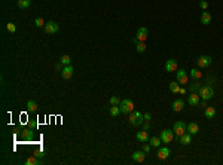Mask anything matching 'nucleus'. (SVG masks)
Returning a JSON list of instances; mask_svg holds the SVG:
<instances>
[{
	"label": "nucleus",
	"mask_w": 223,
	"mask_h": 165,
	"mask_svg": "<svg viewBox=\"0 0 223 165\" xmlns=\"http://www.w3.org/2000/svg\"><path fill=\"white\" fill-rule=\"evenodd\" d=\"M198 94H199L201 100H211V98L214 97V89L210 85H205V86H201Z\"/></svg>",
	"instance_id": "nucleus-1"
},
{
	"label": "nucleus",
	"mask_w": 223,
	"mask_h": 165,
	"mask_svg": "<svg viewBox=\"0 0 223 165\" xmlns=\"http://www.w3.org/2000/svg\"><path fill=\"white\" fill-rule=\"evenodd\" d=\"M119 107H120V112L128 115V113L134 112V101H133V100H129V98L120 100V104H119Z\"/></svg>",
	"instance_id": "nucleus-2"
},
{
	"label": "nucleus",
	"mask_w": 223,
	"mask_h": 165,
	"mask_svg": "<svg viewBox=\"0 0 223 165\" xmlns=\"http://www.w3.org/2000/svg\"><path fill=\"white\" fill-rule=\"evenodd\" d=\"M173 131H174V135L180 138V137H181V135H183L186 131H187V125H186L185 122L178 120V122H176V124H174V128H173Z\"/></svg>",
	"instance_id": "nucleus-3"
},
{
	"label": "nucleus",
	"mask_w": 223,
	"mask_h": 165,
	"mask_svg": "<svg viewBox=\"0 0 223 165\" xmlns=\"http://www.w3.org/2000/svg\"><path fill=\"white\" fill-rule=\"evenodd\" d=\"M144 120V115L140 112H131L129 113V124L131 125H141Z\"/></svg>",
	"instance_id": "nucleus-4"
},
{
	"label": "nucleus",
	"mask_w": 223,
	"mask_h": 165,
	"mask_svg": "<svg viewBox=\"0 0 223 165\" xmlns=\"http://www.w3.org/2000/svg\"><path fill=\"white\" fill-rule=\"evenodd\" d=\"M43 28H45V33H46V34H55V33L59 30V25L55 23V21H48V23L45 24Z\"/></svg>",
	"instance_id": "nucleus-5"
},
{
	"label": "nucleus",
	"mask_w": 223,
	"mask_h": 165,
	"mask_svg": "<svg viewBox=\"0 0 223 165\" xmlns=\"http://www.w3.org/2000/svg\"><path fill=\"white\" fill-rule=\"evenodd\" d=\"M159 137H161L162 143H171L174 138V131L173 129H164V131H161Z\"/></svg>",
	"instance_id": "nucleus-6"
},
{
	"label": "nucleus",
	"mask_w": 223,
	"mask_h": 165,
	"mask_svg": "<svg viewBox=\"0 0 223 165\" xmlns=\"http://www.w3.org/2000/svg\"><path fill=\"white\" fill-rule=\"evenodd\" d=\"M211 57H208V55H201L199 58L196 60V64H198V67L199 68H205L208 67L210 64H211Z\"/></svg>",
	"instance_id": "nucleus-7"
},
{
	"label": "nucleus",
	"mask_w": 223,
	"mask_h": 165,
	"mask_svg": "<svg viewBox=\"0 0 223 165\" xmlns=\"http://www.w3.org/2000/svg\"><path fill=\"white\" fill-rule=\"evenodd\" d=\"M176 79H177V82L180 83V85H186V83H187V73H186V70L178 68L177 73H176Z\"/></svg>",
	"instance_id": "nucleus-8"
},
{
	"label": "nucleus",
	"mask_w": 223,
	"mask_h": 165,
	"mask_svg": "<svg viewBox=\"0 0 223 165\" xmlns=\"http://www.w3.org/2000/svg\"><path fill=\"white\" fill-rule=\"evenodd\" d=\"M147 34L149 31L146 27H140L138 30H137V36H135V42H144L146 39H147Z\"/></svg>",
	"instance_id": "nucleus-9"
},
{
	"label": "nucleus",
	"mask_w": 223,
	"mask_h": 165,
	"mask_svg": "<svg viewBox=\"0 0 223 165\" xmlns=\"http://www.w3.org/2000/svg\"><path fill=\"white\" fill-rule=\"evenodd\" d=\"M74 73V68L68 64V66H66V67L61 70V76H63V79H70L72 76H73Z\"/></svg>",
	"instance_id": "nucleus-10"
},
{
	"label": "nucleus",
	"mask_w": 223,
	"mask_h": 165,
	"mask_svg": "<svg viewBox=\"0 0 223 165\" xmlns=\"http://www.w3.org/2000/svg\"><path fill=\"white\" fill-rule=\"evenodd\" d=\"M177 61L176 60H168L165 63V72H177Z\"/></svg>",
	"instance_id": "nucleus-11"
},
{
	"label": "nucleus",
	"mask_w": 223,
	"mask_h": 165,
	"mask_svg": "<svg viewBox=\"0 0 223 165\" xmlns=\"http://www.w3.org/2000/svg\"><path fill=\"white\" fill-rule=\"evenodd\" d=\"M170 153L171 152L168 147H159V150H158V158H159L161 161H165V159H168Z\"/></svg>",
	"instance_id": "nucleus-12"
},
{
	"label": "nucleus",
	"mask_w": 223,
	"mask_h": 165,
	"mask_svg": "<svg viewBox=\"0 0 223 165\" xmlns=\"http://www.w3.org/2000/svg\"><path fill=\"white\" fill-rule=\"evenodd\" d=\"M199 94H196V92H192L189 97H187V103L190 106H199Z\"/></svg>",
	"instance_id": "nucleus-13"
},
{
	"label": "nucleus",
	"mask_w": 223,
	"mask_h": 165,
	"mask_svg": "<svg viewBox=\"0 0 223 165\" xmlns=\"http://www.w3.org/2000/svg\"><path fill=\"white\" fill-rule=\"evenodd\" d=\"M146 159V152L143 150V152H140V150H137V152H134L133 153V161L134 162H143Z\"/></svg>",
	"instance_id": "nucleus-14"
},
{
	"label": "nucleus",
	"mask_w": 223,
	"mask_h": 165,
	"mask_svg": "<svg viewBox=\"0 0 223 165\" xmlns=\"http://www.w3.org/2000/svg\"><path fill=\"white\" fill-rule=\"evenodd\" d=\"M183 107H185V100H176V101L173 103V106H171L173 112H181Z\"/></svg>",
	"instance_id": "nucleus-15"
},
{
	"label": "nucleus",
	"mask_w": 223,
	"mask_h": 165,
	"mask_svg": "<svg viewBox=\"0 0 223 165\" xmlns=\"http://www.w3.org/2000/svg\"><path fill=\"white\" fill-rule=\"evenodd\" d=\"M180 143H181L183 146H187V144H190V143H192V134H189V132L186 131L185 134L180 137Z\"/></svg>",
	"instance_id": "nucleus-16"
},
{
	"label": "nucleus",
	"mask_w": 223,
	"mask_h": 165,
	"mask_svg": "<svg viewBox=\"0 0 223 165\" xmlns=\"http://www.w3.org/2000/svg\"><path fill=\"white\" fill-rule=\"evenodd\" d=\"M187 132L189 134H198L199 132V127H198V124H195V122H190V124H187Z\"/></svg>",
	"instance_id": "nucleus-17"
},
{
	"label": "nucleus",
	"mask_w": 223,
	"mask_h": 165,
	"mask_svg": "<svg viewBox=\"0 0 223 165\" xmlns=\"http://www.w3.org/2000/svg\"><path fill=\"white\" fill-rule=\"evenodd\" d=\"M137 140L140 143H146V141H149V134H147V131H138L137 132Z\"/></svg>",
	"instance_id": "nucleus-18"
},
{
	"label": "nucleus",
	"mask_w": 223,
	"mask_h": 165,
	"mask_svg": "<svg viewBox=\"0 0 223 165\" xmlns=\"http://www.w3.org/2000/svg\"><path fill=\"white\" fill-rule=\"evenodd\" d=\"M201 23L204 24V25L211 24V15H210L208 12H202V15H201Z\"/></svg>",
	"instance_id": "nucleus-19"
},
{
	"label": "nucleus",
	"mask_w": 223,
	"mask_h": 165,
	"mask_svg": "<svg viewBox=\"0 0 223 165\" xmlns=\"http://www.w3.org/2000/svg\"><path fill=\"white\" fill-rule=\"evenodd\" d=\"M190 77L195 79V80H199L201 77H202V73L199 72V68H192L190 70Z\"/></svg>",
	"instance_id": "nucleus-20"
},
{
	"label": "nucleus",
	"mask_w": 223,
	"mask_h": 165,
	"mask_svg": "<svg viewBox=\"0 0 223 165\" xmlns=\"http://www.w3.org/2000/svg\"><path fill=\"white\" fill-rule=\"evenodd\" d=\"M214 116H216L214 107H205V118H207V119H213Z\"/></svg>",
	"instance_id": "nucleus-21"
},
{
	"label": "nucleus",
	"mask_w": 223,
	"mask_h": 165,
	"mask_svg": "<svg viewBox=\"0 0 223 165\" xmlns=\"http://www.w3.org/2000/svg\"><path fill=\"white\" fill-rule=\"evenodd\" d=\"M16 5H18V8L27 9V8H30V5H31V0H18Z\"/></svg>",
	"instance_id": "nucleus-22"
},
{
	"label": "nucleus",
	"mask_w": 223,
	"mask_h": 165,
	"mask_svg": "<svg viewBox=\"0 0 223 165\" xmlns=\"http://www.w3.org/2000/svg\"><path fill=\"white\" fill-rule=\"evenodd\" d=\"M161 143H162L161 137H152V138H150V146H152V147H159Z\"/></svg>",
	"instance_id": "nucleus-23"
},
{
	"label": "nucleus",
	"mask_w": 223,
	"mask_h": 165,
	"mask_svg": "<svg viewBox=\"0 0 223 165\" xmlns=\"http://www.w3.org/2000/svg\"><path fill=\"white\" fill-rule=\"evenodd\" d=\"M120 113H122V112H120V107H119V106H112V107H110V115L113 116V118L119 116Z\"/></svg>",
	"instance_id": "nucleus-24"
},
{
	"label": "nucleus",
	"mask_w": 223,
	"mask_h": 165,
	"mask_svg": "<svg viewBox=\"0 0 223 165\" xmlns=\"http://www.w3.org/2000/svg\"><path fill=\"white\" fill-rule=\"evenodd\" d=\"M135 51L138 54H143L146 51V43L144 42H137V46H135Z\"/></svg>",
	"instance_id": "nucleus-25"
},
{
	"label": "nucleus",
	"mask_w": 223,
	"mask_h": 165,
	"mask_svg": "<svg viewBox=\"0 0 223 165\" xmlns=\"http://www.w3.org/2000/svg\"><path fill=\"white\" fill-rule=\"evenodd\" d=\"M178 85H180V83H178V82H176V80L170 83V91L173 92V94H177L178 91H180V88H178Z\"/></svg>",
	"instance_id": "nucleus-26"
},
{
	"label": "nucleus",
	"mask_w": 223,
	"mask_h": 165,
	"mask_svg": "<svg viewBox=\"0 0 223 165\" xmlns=\"http://www.w3.org/2000/svg\"><path fill=\"white\" fill-rule=\"evenodd\" d=\"M27 109H28V112H36L37 110V103L36 101H33V100H30L28 103H27Z\"/></svg>",
	"instance_id": "nucleus-27"
},
{
	"label": "nucleus",
	"mask_w": 223,
	"mask_h": 165,
	"mask_svg": "<svg viewBox=\"0 0 223 165\" xmlns=\"http://www.w3.org/2000/svg\"><path fill=\"white\" fill-rule=\"evenodd\" d=\"M22 137H24L25 140H31V138H33V131H31V129H24V131H22Z\"/></svg>",
	"instance_id": "nucleus-28"
},
{
	"label": "nucleus",
	"mask_w": 223,
	"mask_h": 165,
	"mask_svg": "<svg viewBox=\"0 0 223 165\" xmlns=\"http://www.w3.org/2000/svg\"><path fill=\"white\" fill-rule=\"evenodd\" d=\"M59 61H61L64 66H68V64L72 63V58H70V55H63V57L59 58Z\"/></svg>",
	"instance_id": "nucleus-29"
},
{
	"label": "nucleus",
	"mask_w": 223,
	"mask_h": 165,
	"mask_svg": "<svg viewBox=\"0 0 223 165\" xmlns=\"http://www.w3.org/2000/svg\"><path fill=\"white\" fill-rule=\"evenodd\" d=\"M25 164H27V165H36V164H40V161H39V159H36L34 156H31V158H28V159L25 161Z\"/></svg>",
	"instance_id": "nucleus-30"
},
{
	"label": "nucleus",
	"mask_w": 223,
	"mask_h": 165,
	"mask_svg": "<svg viewBox=\"0 0 223 165\" xmlns=\"http://www.w3.org/2000/svg\"><path fill=\"white\" fill-rule=\"evenodd\" d=\"M6 28H7V31H11V33H15V31H16V25H15L14 23H7V24H6Z\"/></svg>",
	"instance_id": "nucleus-31"
},
{
	"label": "nucleus",
	"mask_w": 223,
	"mask_h": 165,
	"mask_svg": "<svg viewBox=\"0 0 223 165\" xmlns=\"http://www.w3.org/2000/svg\"><path fill=\"white\" fill-rule=\"evenodd\" d=\"M110 104L112 106H119V104H120V100H119V97L113 95V97L110 98Z\"/></svg>",
	"instance_id": "nucleus-32"
},
{
	"label": "nucleus",
	"mask_w": 223,
	"mask_h": 165,
	"mask_svg": "<svg viewBox=\"0 0 223 165\" xmlns=\"http://www.w3.org/2000/svg\"><path fill=\"white\" fill-rule=\"evenodd\" d=\"M45 21H43V18H36V21H34V25L36 27H45Z\"/></svg>",
	"instance_id": "nucleus-33"
},
{
	"label": "nucleus",
	"mask_w": 223,
	"mask_h": 165,
	"mask_svg": "<svg viewBox=\"0 0 223 165\" xmlns=\"http://www.w3.org/2000/svg\"><path fill=\"white\" fill-rule=\"evenodd\" d=\"M196 89H199V83H198V82H196V83H192V85H190V91H192V92H195Z\"/></svg>",
	"instance_id": "nucleus-34"
},
{
	"label": "nucleus",
	"mask_w": 223,
	"mask_h": 165,
	"mask_svg": "<svg viewBox=\"0 0 223 165\" xmlns=\"http://www.w3.org/2000/svg\"><path fill=\"white\" fill-rule=\"evenodd\" d=\"M199 6H201V8H202V9H204V11H205V9L208 8V3H207V2H205V0H201Z\"/></svg>",
	"instance_id": "nucleus-35"
},
{
	"label": "nucleus",
	"mask_w": 223,
	"mask_h": 165,
	"mask_svg": "<svg viewBox=\"0 0 223 165\" xmlns=\"http://www.w3.org/2000/svg\"><path fill=\"white\" fill-rule=\"evenodd\" d=\"M150 119H152V115H150V113H144V120H146V122H149Z\"/></svg>",
	"instance_id": "nucleus-36"
},
{
	"label": "nucleus",
	"mask_w": 223,
	"mask_h": 165,
	"mask_svg": "<svg viewBox=\"0 0 223 165\" xmlns=\"http://www.w3.org/2000/svg\"><path fill=\"white\" fill-rule=\"evenodd\" d=\"M55 68H57V72H59V70H63V63L59 61V63H57V66H55Z\"/></svg>",
	"instance_id": "nucleus-37"
},
{
	"label": "nucleus",
	"mask_w": 223,
	"mask_h": 165,
	"mask_svg": "<svg viewBox=\"0 0 223 165\" xmlns=\"http://www.w3.org/2000/svg\"><path fill=\"white\" fill-rule=\"evenodd\" d=\"M150 147H152V146H150V143H149V144H146V146H144V149H143V150H144V152L147 153L149 150H150Z\"/></svg>",
	"instance_id": "nucleus-38"
},
{
	"label": "nucleus",
	"mask_w": 223,
	"mask_h": 165,
	"mask_svg": "<svg viewBox=\"0 0 223 165\" xmlns=\"http://www.w3.org/2000/svg\"><path fill=\"white\" fill-rule=\"evenodd\" d=\"M201 107H204V109L207 107V100H202V101H201Z\"/></svg>",
	"instance_id": "nucleus-39"
},
{
	"label": "nucleus",
	"mask_w": 223,
	"mask_h": 165,
	"mask_svg": "<svg viewBox=\"0 0 223 165\" xmlns=\"http://www.w3.org/2000/svg\"><path fill=\"white\" fill-rule=\"evenodd\" d=\"M149 128H150V125H149L147 122H146V124H144V125H143V129H144V131H147Z\"/></svg>",
	"instance_id": "nucleus-40"
},
{
	"label": "nucleus",
	"mask_w": 223,
	"mask_h": 165,
	"mask_svg": "<svg viewBox=\"0 0 223 165\" xmlns=\"http://www.w3.org/2000/svg\"><path fill=\"white\" fill-rule=\"evenodd\" d=\"M36 156H45V153L42 150H39V152H36Z\"/></svg>",
	"instance_id": "nucleus-41"
},
{
	"label": "nucleus",
	"mask_w": 223,
	"mask_h": 165,
	"mask_svg": "<svg viewBox=\"0 0 223 165\" xmlns=\"http://www.w3.org/2000/svg\"><path fill=\"white\" fill-rule=\"evenodd\" d=\"M178 92H180V94H186V89H185V88H180V91H178Z\"/></svg>",
	"instance_id": "nucleus-42"
}]
</instances>
